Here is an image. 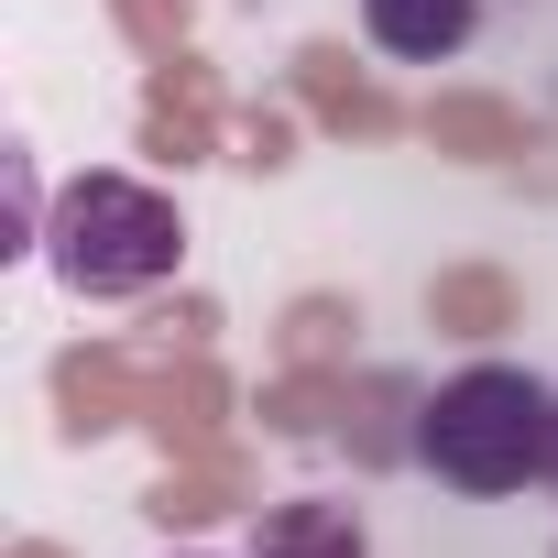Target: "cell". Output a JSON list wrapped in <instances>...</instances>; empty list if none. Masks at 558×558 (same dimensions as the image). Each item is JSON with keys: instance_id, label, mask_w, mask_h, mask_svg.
Returning <instances> with one entry per match:
<instances>
[{"instance_id": "cell-1", "label": "cell", "mask_w": 558, "mask_h": 558, "mask_svg": "<svg viewBox=\"0 0 558 558\" xmlns=\"http://www.w3.org/2000/svg\"><path fill=\"white\" fill-rule=\"evenodd\" d=\"M547 438H558V395L514 362H471L416 405V460L471 504H504V493L547 482Z\"/></svg>"}, {"instance_id": "cell-2", "label": "cell", "mask_w": 558, "mask_h": 558, "mask_svg": "<svg viewBox=\"0 0 558 558\" xmlns=\"http://www.w3.org/2000/svg\"><path fill=\"white\" fill-rule=\"evenodd\" d=\"M34 241H45L66 296H154L165 274L186 263V219L143 175H66Z\"/></svg>"}, {"instance_id": "cell-3", "label": "cell", "mask_w": 558, "mask_h": 558, "mask_svg": "<svg viewBox=\"0 0 558 558\" xmlns=\"http://www.w3.org/2000/svg\"><path fill=\"white\" fill-rule=\"evenodd\" d=\"M362 34H373L395 66H449V56L482 34V0H362Z\"/></svg>"}, {"instance_id": "cell-4", "label": "cell", "mask_w": 558, "mask_h": 558, "mask_svg": "<svg viewBox=\"0 0 558 558\" xmlns=\"http://www.w3.org/2000/svg\"><path fill=\"white\" fill-rule=\"evenodd\" d=\"M252 558H373V536H362V514H351V504L296 493V504H274V514H263Z\"/></svg>"}, {"instance_id": "cell-5", "label": "cell", "mask_w": 558, "mask_h": 558, "mask_svg": "<svg viewBox=\"0 0 558 558\" xmlns=\"http://www.w3.org/2000/svg\"><path fill=\"white\" fill-rule=\"evenodd\" d=\"M547 482H558V438H547Z\"/></svg>"}]
</instances>
